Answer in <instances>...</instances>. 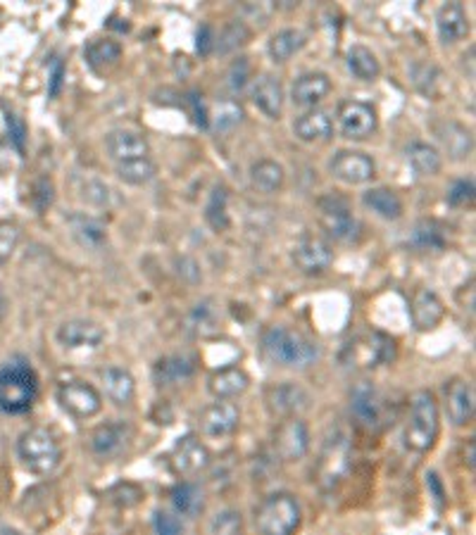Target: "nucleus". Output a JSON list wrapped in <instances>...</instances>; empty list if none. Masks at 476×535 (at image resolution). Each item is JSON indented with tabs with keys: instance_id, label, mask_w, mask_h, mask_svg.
I'll list each match as a JSON object with an SVG mask.
<instances>
[{
	"instance_id": "obj_17",
	"label": "nucleus",
	"mask_w": 476,
	"mask_h": 535,
	"mask_svg": "<svg viewBox=\"0 0 476 535\" xmlns=\"http://www.w3.org/2000/svg\"><path fill=\"white\" fill-rule=\"evenodd\" d=\"M55 338L65 350H96L105 341V331L96 321L69 319L58 327Z\"/></svg>"
},
{
	"instance_id": "obj_4",
	"label": "nucleus",
	"mask_w": 476,
	"mask_h": 535,
	"mask_svg": "<svg viewBox=\"0 0 476 535\" xmlns=\"http://www.w3.org/2000/svg\"><path fill=\"white\" fill-rule=\"evenodd\" d=\"M303 521V507L290 492H274L255 509L258 535H296Z\"/></svg>"
},
{
	"instance_id": "obj_40",
	"label": "nucleus",
	"mask_w": 476,
	"mask_h": 535,
	"mask_svg": "<svg viewBox=\"0 0 476 535\" xmlns=\"http://www.w3.org/2000/svg\"><path fill=\"white\" fill-rule=\"evenodd\" d=\"M226 202H229V191L226 186H215L212 188V193H210V201L205 205V222L212 226L215 231H226L229 229V208H226Z\"/></svg>"
},
{
	"instance_id": "obj_14",
	"label": "nucleus",
	"mask_w": 476,
	"mask_h": 535,
	"mask_svg": "<svg viewBox=\"0 0 476 535\" xmlns=\"http://www.w3.org/2000/svg\"><path fill=\"white\" fill-rule=\"evenodd\" d=\"M310 450V431L307 424L298 416L283 419L282 424L276 426L274 433V452L283 461H300Z\"/></svg>"
},
{
	"instance_id": "obj_20",
	"label": "nucleus",
	"mask_w": 476,
	"mask_h": 535,
	"mask_svg": "<svg viewBox=\"0 0 476 535\" xmlns=\"http://www.w3.org/2000/svg\"><path fill=\"white\" fill-rule=\"evenodd\" d=\"M105 148H107V155L117 164L141 160V157H148L150 153L146 136H141L139 131H131V129H115V131H110L107 138H105Z\"/></svg>"
},
{
	"instance_id": "obj_19",
	"label": "nucleus",
	"mask_w": 476,
	"mask_h": 535,
	"mask_svg": "<svg viewBox=\"0 0 476 535\" xmlns=\"http://www.w3.org/2000/svg\"><path fill=\"white\" fill-rule=\"evenodd\" d=\"M267 407L272 409V414H279L283 419L300 414L303 409L310 407V395L305 388H300L298 383H279V386L267 388Z\"/></svg>"
},
{
	"instance_id": "obj_38",
	"label": "nucleus",
	"mask_w": 476,
	"mask_h": 535,
	"mask_svg": "<svg viewBox=\"0 0 476 535\" xmlns=\"http://www.w3.org/2000/svg\"><path fill=\"white\" fill-rule=\"evenodd\" d=\"M409 243L419 250H443L446 248V231L433 219H419L409 233Z\"/></svg>"
},
{
	"instance_id": "obj_44",
	"label": "nucleus",
	"mask_w": 476,
	"mask_h": 535,
	"mask_svg": "<svg viewBox=\"0 0 476 535\" xmlns=\"http://www.w3.org/2000/svg\"><path fill=\"white\" fill-rule=\"evenodd\" d=\"M210 535H241L243 531V516L236 509H222L210 521Z\"/></svg>"
},
{
	"instance_id": "obj_39",
	"label": "nucleus",
	"mask_w": 476,
	"mask_h": 535,
	"mask_svg": "<svg viewBox=\"0 0 476 535\" xmlns=\"http://www.w3.org/2000/svg\"><path fill=\"white\" fill-rule=\"evenodd\" d=\"M408 160L419 177H436L440 171V153L429 143H412L408 148Z\"/></svg>"
},
{
	"instance_id": "obj_7",
	"label": "nucleus",
	"mask_w": 476,
	"mask_h": 535,
	"mask_svg": "<svg viewBox=\"0 0 476 535\" xmlns=\"http://www.w3.org/2000/svg\"><path fill=\"white\" fill-rule=\"evenodd\" d=\"M317 219L329 238L350 243L357 236V219L350 209L348 201L336 193L321 195L317 201Z\"/></svg>"
},
{
	"instance_id": "obj_37",
	"label": "nucleus",
	"mask_w": 476,
	"mask_h": 535,
	"mask_svg": "<svg viewBox=\"0 0 476 535\" xmlns=\"http://www.w3.org/2000/svg\"><path fill=\"white\" fill-rule=\"evenodd\" d=\"M345 59H348V69L357 76V79H362V82H374V79H379L381 75L379 59H377V55H374L367 45H360V43L350 45Z\"/></svg>"
},
{
	"instance_id": "obj_23",
	"label": "nucleus",
	"mask_w": 476,
	"mask_h": 535,
	"mask_svg": "<svg viewBox=\"0 0 476 535\" xmlns=\"http://www.w3.org/2000/svg\"><path fill=\"white\" fill-rule=\"evenodd\" d=\"M331 93V79L324 72H305L300 75L290 86V100L298 107H310L320 105Z\"/></svg>"
},
{
	"instance_id": "obj_11",
	"label": "nucleus",
	"mask_w": 476,
	"mask_h": 535,
	"mask_svg": "<svg viewBox=\"0 0 476 535\" xmlns=\"http://www.w3.org/2000/svg\"><path fill=\"white\" fill-rule=\"evenodd\" d=\"M60 407L76 419H91L103 409V395L83 381H69L58 388Z\"/></svg>"
},
{
	"instance_id": "obj_15",
	"label": "nucleus",
	"mask_w": 476,
	"mask_h": 535,
	"mask_svg": "<svg viewBox=\"0 0 476 535\" xmlns=\"http://www.w3.org/2000/svg\"><path fill=\"white\" fill-rule=\"evenodd\" d=\"M476 412V395L472 381L450 379L446 383V414L455 426L472 424Z\"/></svg>"
},
{
	"instance_id": "obj_47",
	"label": "nucleus",
	"mask_w": 476,
	"mask_h": 535,
	"mask_svg": "<svg viewBox=\"0 0 476 535\" xmlns=\"http://www.w3.org/2000/svg\"><path fill=\"white\" fill-rule=\"evenodd\" d=\"M153 533L155 535H184V523L177 514L155 512L153 514Z\"/></svg>"
},
{
	"instance_id": "obj_10",
	"label": "nucleus",
	"mask_w": 476,
	"mask_h": 535,
	"mask_svg": "<svg viewBox=\"0 0 476 535\" xmlns=\"http://www.w3.org/2000/svg\"><path fill=\"white\" fill-rule=\"evenodd\" d=\"M336 117H338L343 138H348V141H365L379 127V119H377L374 107L362 103V100H343L338 105Z\"/></svg>"
},
{
	"instance_id": "obj_26",
	"label": "nucleus",
	"mask_w": 476,
	"mask_h": 535,
	"mask_svg": "<svg viewBox=\"0 0 476 535\" xmlns=\"http://www.w3.org/2000/svg\"><path fill=\"white\" fill-rule=\"evenodd\" d=\"M195 357L191 355H167L157 359L153 366V379L157 386H178L195 374Z\"/></svg>"
},
{
	"instance_id": "obj_3",
	"label": "nucleus",
	"mask_w": 476,
	"mask_h": 535,
	"mask_svg": "<svg viewBox=\"0 0 476 535\" xmlns=\"http://www.w3.org/2000/svg\"><path fill=\"white\" fill-rule=\"evenodd\" d=\"M440 431V414L439 402L429 390H416L409 400V416L405 424V447L416 454L429 452L436 445Z\"/></svg>"
},
{
	"instance_id": "obj_49",
	"label": "nucleus",
	"mask_w": 476,
	"mask_h": 535,
	"mask_svg": "<svg viewBox=\"0 0 476 535\" xmlns=\"http://www.w3.org/2000/svg\"><path fill=\"white\" fill-rule=\"evenodd\" d=\"M215 312L210 310L208 305H198L191 312V317H188V327L195 328V334H201V335H208L215 331Z\"/></svg>"
},
{
	"instance_id": "obj_55",
	"label": "nucleus",
	"mask_w": 476,
	"mask_h": 535,
	"mask_svg": "<svg viewBox=\"0 0 476 535\" xmlns=\"http://www.w3.org/2000/svg\"><path fill=\"white\" fill-rule=\"evenodd\" d=\"M51 69H52V82H51V96L55 98L60 93V86H62V76H65V65H62V59H52L51 62Z\"/></svg>"
},
{
	"instance_id": "obj_31",
	"label": "nucleus",
	"mask_w": 476,
	"mask_h": 535,
	"mask_svg": "<svg viewBox=\"0 0 476 535\" xmlns=\"http://www.w3.org/2000/svg\"><path fill=\"white\" fill-rule=\"evenodd\" d=\"M170 502L177 516H181V519H195L202 512V507H205V495H202L198 485L184 481V484L171 488Z\"/></svg>"
},
{
	"instance_id": "obj_22",
	"label": "nucleus",
	"mask_w": 476,
	"mask_h": 535,
	"mask_svg": "<svg viewBox=\"0 0 476 535\" xmlns=\"http://www.w3.org/2000/svg\"><path fill=\"white\" fill-rule=\"evenodd\" d=\"M67 229L72 233L76 243L83 248V250H91V253H96V250H103L107 246V229H105V224L96 216L86 215V212H72L67 215Z\"/></svg>"
},
{
	"instance_id": "obj_56",
	"label": "nucleus",
	"mask_w": 476,
	"mask_h": 535,
	"mask_svg": "<svg viewBox=\"0 0 476 535\" xmlns=\"http://www.w3.org/2000/svg\"><path fill=\"white\" fill-rule=\"evenodd\" d=\"M474 447H476L474 438H469L467 447H464V464L469 467V471H474Z\"/></svg>"
},
{
	"instance_id": "obj_2",
	"label": "nucleus",
	"mask_w": 476,
	"mask_h": 535,
	"mask_svg": "<svg viewBox=\"0 0 476 535\" xmlns=\"http://www.w3.org/2000/svg\"><path fill=\"white\" fill-rule=\"evenodd\" d=\"M38 397V376L24 357H12L0 366V412L27 414Z\"/></svg>"
},
{
	"instance_id": "obj_12",
	"label": "nucleus",
	"mask_w": 476,
	"mask_h": 535,
	"mask_svg": "<svg viewBox=\"0 0 476 535\" xmlns=\"http://www.w3.org/2000/svg\"><path fill=\"white\" fill-rule=\"evenodd\" d=\"M329 169H331L334 178H338L341 184H348V186H362L377 177L374 160L360 150H338L329 164Z\"/></svg>"
},
{
	"instance_id": "obj_48",
	"label": "nucleus",
	"mask_w": 476,
	"mask_h": 535,
	"mask_svg": "<svg viewBox=\"0 0 476 535\" xmlns=\"http://www.w3.org/2000/svg\"><path fill=\"white\" fill-rule=\"evenodd\" d=\"M248 76H250V62H248V58L234 59V65H231L229 72H226V86H229L234 93H238V90L248 83Z\"/></svg>"
},
{
	"instance_id": "obj_27",
	"label": "nucleus",
	"mask_w": 476,
	"mask_h": 535,
	"mask_svg": "<svg viewBox=\"0 0 476 535\" xmlns=\"http://www.w3.org/2000/svg\"><path fill=\"white\" fill-rule=\"evenodd\" d=\"M253 103L258 105V110L262 114H267L269 119H279L283 112V86L282 82L272 75H262L258 82L253 83Z\"/></svg>"
},
{
	"instance_id": "obj_43",
	"label": "nucleus",
	"mask_w": 476,
	"mask_h": 535,
	"mask_svg": "<svg viewBox=\"0 0 476 535\" xmlns=\"http://www.w3.org/2000/svg\"><path fill=\"white\" fill-rule=\"evenodd\" d=\"M253 36V31L248 29L246 22H229L222 29L219 38H215V48L219 55H229V52L238 51L241 45H246Z\"/></svg>"
},
{
	"instance_id": "obj_46",
	"label": "nucleus",
	"mask_w": 476,
	"mask_h": 535,
	"mask_svg": "<svg viewBox=\"0 0 476 535\" xmlns=\"http://www.w3.org/2000/svg\"><path fill=\"white\" fill-rule=\"evenodd\" d=\"M82 198L86 202H91V205H96V208H107L112 201V191L110 186H105L103 181L89 178V181H83Z\"/></svg>"
},
{
	"instance_id": "obj_42",
	"label": "nucleus",
	"mask_w": 476,
	"mask_h": 535,
	"mask_svg": "<svg viewBox=\"0 0 476 535\" xmlns=\"http://www.w3.org/2000/svg\"><path fill=\"white\" fill-rule=\"evenodd\" d=\"M208 117L212 119L217 131H229V129L238 127V124L243 122L246 112H243L241 103H236L234 98H226V100H219V103L212 107V112H208Z\"/></svg>"
},
{
	"instance_id": "obj_16",
	"label": "nucleus",
	"mask_w": 476,
	"mask_h": 535,
	"mask_svg": "<svg viewBox=\"0 0 476 535\" xmlns=\"http://www.w3.org/2000/svg\"><path fill=\"white\" fill-rule=\"evenodd\" d=\"M198 424H201V431L205 433L208 438H226V436H231V433L238 429V424H241V412H238V407L234 402H212L210 407H205L201 412Z\"/></svg>"
},
{
	"instance_id": "obj_28",
	"label": "nucleus",
	"mask_w": 476,
	"mask_h": 535,
	"mask_svg": "<svg viewBox=\"0 0 476 535\" xmlns=\"http://www.w3.org/2000/svg\"><path fill=\"white\" fill-rule=\"evenodd\" d=\"M436 29L443 43H457L469 34L467 12L460 3H446L436 12Z\"/></svg>"
},
{
	"instance_id": "obj_34",
	"label": "nucleus",
	"mask_w": 476,
	"mask_h": 535,
	"mask_svg": "<svg viewBox=\"0 0 476 535\" xmlns=\"http://www.w3.org/2000/svg\"><path fill=\"white\" fill-rule=\"evenodd\" d=\"M303 45H305V34L300 29H282L276 31L274 36L269 38L267 43V52L272 62L276 65H283V62H289L296 52L303 51Z\"/></svg>"
},
{
	"instance_id": "obj_24",
	"label": "nucleus",
	"mask_w": 476,
	"mask_h": 535,
	"mask_svg": "<svg viewBox=\"0 0 476 535\" xmlns=\"http://www.w3.org/2000/svg\"><path fill=\"white\" fill-rule=\"evenodd\" d=\"M293 134L303 143L329 141L334 134V119L329 117V112L313 107L293 119Z\"/></svg>"
},
{
	"instance_id": "obj_41",
	"label": "nucleus",
	"mask_w": 476,
	"mask_h": 535,
	"mask_svg": "<svg viewBox=\"0 0 476 535\" xmlns=\"http://www.w3.org/2000/svg\"><path fill=\"white\" fill-rule=\"evenodd\" d=\"M155 162L150 157H141V160H131V162L117 164V177L129 184V186H143L155 177Z\"/></svg>"
},
{
	"instance_id": "obj_53",
	"label": "nucleus",
	"mask_w": 476,
	"mask_h": 535,
	"mask_svg": "<svg viewBox=\"0 0 476 535\" xmlns=\"http://www.w3.org/2000/svg\"><path fill=\"white\" fill-rule=\"evenodd\" d=\"M215 48V34L210 29V24H202L201 31H198V52L201 55H210Z\"/></svg>"
},
{
	"instance_id": "obj_30",
	"label": "nucleus",
	"mask_w": 476,
	"mask_h": 535,
	"mask_svg": "<svg viewBox=\"0 0 476 535\" xmlns=\"http://www.w3.org/2000/svg\"><path fill=\"white\" fill-rule=\"evenodd\" d=\"M250 386V376H248L243 369L238 366H226V369H219L208 379V390L215 395L217 400H231V397H238L243 395Z\"/></svg>"
},
{
	"instance_id": "obj_50",
	"label": "nucleus",
	"mask_w": 476,
	"mask_h": 535,
	"mask_svg": "<svg viewBox=\"0 0 476 535\" xmlns=\"http://www.w3.org/2000/svg\"><path fill=\"white\" fill-rule=\"evenodd\" d=\"M5 124H8L10 141L20 153H24V143H27V127H24L22 117H17L15 112H5Z\"/></svg>"
},
{
	"instance_id": "obj_21",
	"label": "nucleus",
	"mask_w": 476,
	"mask_h": 535,
	"mask_svg": "<svg viewBox=\"0 0 476 535\" xmlns=\"http://www.w3.org/2000/svg\"><path fill=\"white\" fill-rule=\"evenodd\" d=\"M409 317H412V327L416 331H433L439 327L443 317H446V305L433 290L419 288L412 297V305H409Z\"/></svg>"
},
{
	"instance_id": "obj_52",
	"label": "nucleus",
	"mask_w": 476,
	"mask_h": 535,
	"mask_svg": "<svg viewBox=\"0 0 476 535\" xmlns=\"http://www.w3.org/2000/svg\"><path fill=\"white\" fill-rule=\"evenodd\" d=\"M17 243V229L12 224H0V257L12 253Z\"/></svg>"
},
{
	"instance_id": "obj_51",
	"label": "nucleus",
	"mask_w": 476,
	"mask_h": 535,
	"mask_svg": "<svg viewBox=\"0 0 476 535\" xmlns=\"http://www.w3.org/2000/svg\"><path fill=\"white\" fill-rule=\"evenodd\" d=\"M186 105H188V112L194 114V122L198 124L201 129H208V110H205V103H202V96L201 93H188L186 96Z\"/></svg>"
},
{
	"instance_id": "obj_29",
	"label": "nucleus",
	"mask_w": 476,
	"mask_h": 535,
	"mask_svg": "<svg viewBox=\"0 0 476 535\" xmlns=\"http://www.w3.org/2000/svg\"><path fill=\"white\" fill-rule=\"evenodd\" d=\"M100 379H103L105 397H107L112 405L127 407V405L134 402L136 381L127 369H122V366H110V369H105V372L100 374Z\"/></svg>"
},
{
	"instance_id": "obj_8",
	"label": "nucleus",
	"mask_w": 476,
	"mask_h": 535,
	"mask_svg": "<svg viewBox=\"0 0 476 535\" xmlns=\"http://www.w3.org/2000/svg\"><path fill=\"white\" fill-rule=\"evenodd\" d=\"M350 366H360V369H374V366L388 365L395 357V342L393 338L374 331V334L360 335L345 348Z\"/></svg>"
},
{
	"instance_id": "obj_13",
	"label": "nucleus",
	"mask_w": 476,
	"mask_h": 535,
	"mask_svg": "<svg viewBox=\"0 0 476 535\" xmlns=\"http://www.w3.org/2000/svg\"><path fill=\"white\" fill-rule=\"evenodd\" d=\"M293 264L300 274L305 276H320L324 274L331 262H334V253L324 238L320 236H303L293 248Z\"/></svg>"
},
{
	"instance_id": "obj_9",
	"label": "nucleus",
	"mask_w": 476,
	"mask_h": 535,
	"mask_svg": "<svg viewBox=\"0 0 476 535\" xmlns=\"http://www.w3.org/2000/svg\"><path fill=\"white\" fill-rule=\"evenodd\" d=\"M350 409H353L357 421L362 426H367V429H372V431H379L381 426L388 424L386 400H384L379 390H377L372 383H367V381H360V383L353 388V393H350Z\"/></svg>"
},
{
	"instance_id": "obj_36",
	"label": "nucleus",
	"mask_w": 476,
	"mask_h": 535,
	"mask_svg": "<svg viewBox=\"0 0 476 535\" xmlns=\"http://www.w3.org/2000/svg\"><path fill=\"white\" fill-rule=\"evenodd\" d=\"M286 171L276 160H258L250 167V181L260 193H276L283 186Z\"/></svg>"
},
{
	"instance_id": "obj_1",
	"label": "nucleus",
	"mask_w": 476,
	"mask_h": 535,
	"mask_svg": "<svg viewBox=\"0 0 476 535\" xmlns=\"http://www.w3.org/2000/svg\"><path fill=\"white\" fill-rule=\"evenodd\" d=\"M265 355L279 366L286 369H307L320 359V345L300 331L289 327H272L262 335Z\"/></svg>"
},
{
	"instance_id": "obj_32",
	"label": "nucleus",
	"mask_w": 476,
	"mask_h": 535,
	"mask_svg": "<svg viewBox=\"0 0 476 535\" xmlns=\"http://www.w3.org/2000/svg\"><path fill=\"white\" fill-rule=\"evenodd\" d=\"M436 136H439L440 146L446 148V153L453 160H464L472 153V131L464 129L457 122H443L439 129H436Z\"/></svg>"
},
{
	"instance_id": "obj_33",
	"label": "nucleus",
	"mask_w": 476,
	"mask_h": 535,
	"mask_svg": "<svg viewBox=\"0 0 476 535\" xmlns=\"http://www.w3.org/2000/svg\"><path fill=\"white\" fill-rule=\"evenodd\" d=\"M83 58H86V65H89L93 72H107L119 62L122 58V45L112 38H96L86 45L83 51Z\"/></svg>"
},
{
	"instance_id": "obj_18",
	"label": "nucleus",
	"mask_w": 476,
	"mask_h": 535,
	"mask_svg": "<svg viewBox=\"0 0 476 535\" xmlns=\"http://www.w3.org/2000/svg\"><path fill=\"white\" fill-rule=\"evenodd\" d=\"M171 467L178 476H195L210 467V450L195 436H184L174 445Z\"/></svg>"
},
{
	"instance_id": "obj_54",
	"label": "nucleus",
	"mask_w": 476,
	"mask_h": 535,
	"mask_svg": "<svg viewBox=\"0 0 476 535\" xmlns=\"http://www.w3.org/2000/svg\"><path fill=\"white\" fill-rule=\"evenodd\" d=\"M34 198H36V208L38 209H45L48 205L52 202V184L51 181H41L36 186V193H34Z\"/></svg>"
},
{
	"instance_id": "obj_57",
	"label": "nucleus",
	"mask_w": 476,
	"mask_h": 535,
	"mask_svg": "<svg viewBox=\"0 0 476 535\" xmlns=\"http://www.w3.org/2000/svg\"><path fill=\"white\" fill-rule=\"evenodd\" d=\"M8 310H10V303H8V295H5V290L0 288V321L8 317Z\"/></svg>"
},
{
	"instance_id": "obj_5",
	"label": "nucleus",
	"mask_w": 476,
	"mask_h": 535,
	"mask_svg": "<svg viewBox=\"0 0 476 535\" xmlns=\"http://www.w3.org/2000/svg\"><path fill=\"white\" fill-rule=\"evenodd\" d=\"M17 454H20L24 468H29L31 474L36 476L52 474L62 461V447H60L58 438L44 426H34L20 436Z\"/></svg>"
},
{
	"instance_id": "obj_25",
	"label": "nucleus",
	"mask_w": 476,
	"mask_h": 535,
	"mask_svg": "<svg viewBox=\"0 0 476 535\" xmlns=\"http://www.w3.org/2000/svg\"><path fill=\"white\" fill-rule=\"evenodd\" d=\"M131 438V429L124 421H110V424L98 426L93 436H91V450L98 457H115L124 450V445Z\"/></svg>"
},
{
	"instance_id": "obj_6",
	"label": "nucleus",
	"mask_w": 476,
	"mask_h": 535,
	"mask_svg": "<svg viewBox=\"0 0 476 535\" xmlns=\"http://www.w3.org/2000/svg\"><path fill=\"white\" fill-rule=\"evenodd\" d=\"M350 461H353V447L345 431H331L324 440V447L317 461V484L321 491H336L343 478L350 474Z\"/></svg>"
},
{
	"instance_id": "obj_45",
	"label": "nucleus",
	"mask_w": 476,
	"mask_h": 535,
	"mask_svg": "<svg viewBox=\"0 0 476 535\" xmlns=\"http://www.w3.org/2000/svg\"><path fill=\"white\" fill-rule=\"evenodd\" d=\"M476 198V188L472 178H460L455 181L453 186L448 188L446 201L450 208H472Z\"/></svg>"
},
{
	"instance_id": "obj_35",
	"label": "nucleus",
	"mask_w": 476,
	"mask_h": 535,
	"mask_svg": "<svg viewBox=\"0 0 476 535\" xmlns=\"http://www.w3.org/2000/svg\"><path fill=\"white\" fill-rule=\"evenodd\" d=\"M362 202H365V208H369L374 215H379L386 222H395L402 216L401 198L388 188H369L362 195Z\"/></svg>"
}]
</instances>
